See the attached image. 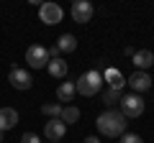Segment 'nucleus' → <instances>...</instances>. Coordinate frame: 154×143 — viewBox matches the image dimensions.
Returning a JSON list of instances; mask_svg holds the SVG:
<instances>
[{
	"instance_id": "nucleus-1",
	"label": "nucleus",
	"mask_w": 154,
	"mask_h": 143,
	"mask_svg": "<svg viewBox=\"0 0 154 143\" xmlns=\"http://www.w3.org/2000/svg\"><path fill=\"white\" fill-rule=\"evenodd\" d=\"M95 125H98V133L105 138H118L126 133V118L121 115V110H113V107H108L105 112H100L98 120H95Z\"/></svg>"
},
{
	"instance_id": "nucleus-2",
	"label": "nucleus",
	"mask_w": 154,
	"mask_h": 143,
	"mask_svg": "<svg viewBox=\"0 0 154 143\" xmlns=\"http://www.w3.org/2000/svg\"><path fill=\"white\" fill-rule=\"evenodd\" d=\"M75 89L80 95H85V97L98 95L100 89H103V74H100L98 69H88L85 74H80V79L75 82Z\"/></svg>"
},
{
	"instance_id": "nucleus-3",
	"label": "nucleus",
	"mask_w": 154,
	"mask_h": 143,
	"mask_svg": "<svg viewBox=\"0 0 154 143\" xmlns=\"http://www.w3.org/2000/svg\"><path fill=\"white\" fill-rule=\"evenodd\" d=\"M144 112V100H141V95H123L121 97V115L126 118H139Z\"/></svg>"
},
{
	"instance_id": "nucleus-4",
	"label": "nucleus",
	"mask_w": 154,
	"mask_h": 143,
	"mask_svg": "<svg viewBox=\"0 0 154 143\" xmlns=\"http://www.w3.org/2000/svg\"><path fill=\"white\" fill-rule=\"evenodd\" d=\"M26 64L31 66V69H44V66L49 64L46 46H41V44H31V46L26 49Z\"/></svg>"
},
{
	"instance_id": "nucleus-5",
	"label": "nucleus",
	"mask_w": 154,
	"mask_h": 143,
	"mask_svg": "<svg viewBox=\"0 0 154 143\" xmlns=\"http://www.w3.org/2000/svg\"><path fill=\"white\" fill-rule=\"evenodd\" d=\"M62 16H64V10H62V5H57V3H41V5H38V18H41L46 26H57V23L62 21Z\"/></svg>"
},
{
	"instance_id": "nucleus-6",
	"label": "nucleus",
	"mask_w": 154,
	"mask_h": 143,
	"mask_svg": "<svg viewBox=\"0 0 154 143\" xmlns=\"http://www.w3.org/2000/svg\"><path fill=\"white\" fill-rule=\"evenodd\" d=\"M69 13H72V21L75 23H88V21H93V5H90L88 0H75L72 3V8H69Z\"/></svg>"
},
{
	"instance_id": "nucleus-7",
	"label": "nucleus",
	"mask_w": 154,
	"mask_h": 143,
	"mask_svg": "<svg viewBox=\"0 0 154 143\" xmlns=\"http://www.w3.org/2000/svg\"><path fill=\"white\" fill-rule=\"evenodd\" d=\"M126 84H128V89H134V95H141L152 87V77L146 72H134V74H128Z\"/></svg>"
},
{
	"instance_id": "nucleus-8",
	"label": "nucleus",
	"mask_w": 154,
	"mask_h": 143,
	"mask_svg": "<svg viewBox=\"0 0 154 143\" xmlns=\"http://www.w3.org/2000/svg\"><path fill=\"white\" fill-rule=\"evenodd\" d=\"M8 82H11L16 89H31L33 79H31V74H28L26 69H21V66H13L11 74H8Z\"/></svg>"
},
{
	"instance_id": "nucleus-9",
	"label": "nucleus",
	"mask_w": 154,
	"mask_h": 143,
	"mask_svg": "<svg viewBox=\"0 0 154 143\" xmlns=\"http://www.w3.org/2000/svg\"><path fill=\"white\" fill-rule=\"evenodd\" d=\"M108 82V87L110 89H121L123 92V87H126V77H123L118 69H113V66H108L105 69V74H103V84Z\"/></svg>"
},
{
	"instance_id": "nucleus-10",
	"label": "nucleus",
	"mask_w": 154,
	"mask_h": 143,
	"mask_svg": "<svg viewBox=\"0 0 154 143\" xmlns=\"http://www.w3.org/2000/svg\"><path fill=\"white\" fill-rule=\"evenodd\" d=\"M18 125V112L13 107H0V133L13 130Z\"/></svg>"
},
{
	"instance_id": "nucleus-11",
	"label": "nucleus",
	"mask_w": 154,
	"mask_h": 143,
	"mask_svg": "<svg viewBox=\"0 0 154 143\" xmlns=\"http://www.w3.org/2000/svg\"><path fill=\"white\" fill-rule=\"evenodd\" d=\"M131 61L136 64V72H146L149 66H154V54L149 49H139L136 54L131 56Z\"/></svg>"
},
{
	"instance_id": "nucleus-12",
	"label": "nucleus",
	"mask_w": 154,
	"mask_h": 143,
	"mask_svg": "<svg viewBox=\"0 0 154 143\" xmlns=\"http://www.w3.org/2000/svg\"><path fill=\"white\" fill-rule=\"evenodd\" d=\"M64 130H67V125L59 120V118H57V120H49V123L44 125V133H46V138H49V141H62Z\"/></svg>"
},
{
	"instance_id": "nucleus-13",
	"label": "nucleus",
	"mask_w": 154,
	"mask_h": 143,
	"mask_svg": "<svg viewBox=\"0 0 154 143\" xmlns=\"http://www.w3.org/2000/svg\"><path fill=\"white\" fill-rule=\"evenodd\" d=\"M57 49H59V54H72L77 49V39L72 33H62L59 41H57Z\"/></svg>"
},
{
	"instance_id": "nucleus-14",
	"label": "nucleus",
	"mask_w": 154,
	"mask_h": 143,
	"mask_svg": "<svg viewBox=\"0 0 154 143\" xmlns=\"http://www.w3.org/2000/svg\"><path fill=\"white\" fill-rule=\"evenodd\" d=\"M75 82H62L59 87H57V100L59 102H72V97H75Z\"/></svg>"
},
{
	"instance_id": "nucleus-15",
	"label": "nucleus",
	"mask_w": 154,
	"mask_h": 143,
	"mask_svg": "<svg viewBox=\"0 0 154 143\" xmlns=\"http://www.w3.org/2000/svg\"><path fill=\"white\" fill-rule=\"evenodd\" d=\"M46 69H49V74L51 77H67V61L64 59H51L49 64H46Z\"/></svg>"
},
{
	"instance_id": "nucleus-16",
	"label": "nucleus",
	"mask_w": 154,
	"mask_h": 143,
	"mask_svg": "<svg viewBox=\"0 0 154 143\" xmlns=\"http://www.w3.org/2000/svg\"><path fill=\"white\" fill-rule=\"evenodd\" d=\"M59 120L64 123V125H75V123L80 120V110H77V107H72V105H67V107H62Z\"/></svg>"
},
{
	"instance_id": "nucleus-17",
	"label": "nucleus",
	"mask_w": 154,
	"mask_h": 143,
	"mask_svg": "<svg viewBox=\"0 0 154 143\" xmlns=\"http://www.w3.org/2000/svg\"><path fill=\"white\" fill-rule=\"evenodd\" d=\"M100 92H103V102L108 105H116V102H121V97H123V92L121 89H110V87H105V89H100Z\"/></svg>"
},
{
	"instance_id": "nucleus-18",
	"label": "nucleus",
	"mask_w": 154,
	"mask_h": 143,
	"mask_svg": "<svg viewBox=\"0 0 154 143\" xmlns=\"http://www.w3.org/2000/svg\"><path fill=\"white\" fill-rule=\"evenodd\" d=\"M41 112H44V115H49L51 120H57V118L62 115V105H59V102H49V105H41Z\"/></svg>"
},
{
	"instance_id": "nucleus-19",
	"label": "nucleus",
	"mask_w": 154,
	"mask_h": 143,
	"mask_svg": "<svg viewBox=\"0 0 154 143\" xmlns=\"http://www.w3.org/2000/svg\"><path fill=\"white\" fill-rule=\"evenodd\" d=\"M121 143H144V141H141V136H136V133H123Z\"/></svg>"
},
{
	"instance_id": "nucleus-20",
	"label": "nucleus",
	"mask_w": 154,
	"mask_h": 143,
	"mask_svg": "<svg viewBox=\"0 0 154 143\" xmlns=\"http://www.w3.org/2000/svg\"><path fill=\"white\" fill-rule=\"evenodd\" d=\"M21 143H41V138H38L36 133H23V136H21Z\"/></svg>"
},
{
	"instance_id": "nucleus-21",
	"label": "nucleus",
	"mask_w": 154,
	"mask_h": 143,
	"mask_svg": "<svg viewBox=\"0 0 154 143\" xmlns=\"http://www.w3.org/2000/svg\"><path fill=\"white\" fill-rule=\"evenodd\" d=\"M46 54H49V61H51V59H62V54H59V49H57V46H49V49H46Z\"/></svg>"
},
{
	"instance_id": "nucleus-22",
	"label": "nucleus",
	"mask_w": 154,
	"mask_h": 143,
	"mask_svg": "<svg viewBox=\"0 0 154 143\" xmlns=\"http://www.w3.org/2000/svg\"><path fill=\"white\" fill-rule=\"evenodd\" d=\"M123 54H126V56H134V54H136V49H134V46H126V49H123Z\"/></svg>"
},
{
	"instance_id": "nucleus-23",
	"label": "nucleus",
	"mask_w": 154,
	"mask_h": 143,
	"mask_svg": "<svg viewBox=\"0 0 154 143\" xmlns=\"http://www.w3.org/2000/svg\"><path fill=\"white\" fill-rule=\"evenodd\" d=\"M85 143H100V141H98L95 136H88V138H85Z\"/></svg>"
},
{
	"instance_id": "nucleus-24",
	"label": "nucleus",
	"mask_w": 154,
	"mask_h": 143,
	"mask_svg": "<svg viewBox=\"0 0 154 143\" xmlns=\"http://www.w3.org/2000/svg\"><path fill=\"white\" fill-rule=\"evenodd\" d=\"M0 143H3V133H0Z\"/></svg>"
},
{
	"instance_id": "nucleus-25",
	"label": "nucleus",
	"mask_w": 154,
	"mask_h": 143,
	"mask_svg": "<svg viewBox=\"0 0 154 143\" xmlns=\"http://www.w3.org/2000/svg\"><path fill=\"white\" fill-rule=\"evenodd\" d=\"M49 143H59V141H49Z\"/></svg>"
}]
</instances>
